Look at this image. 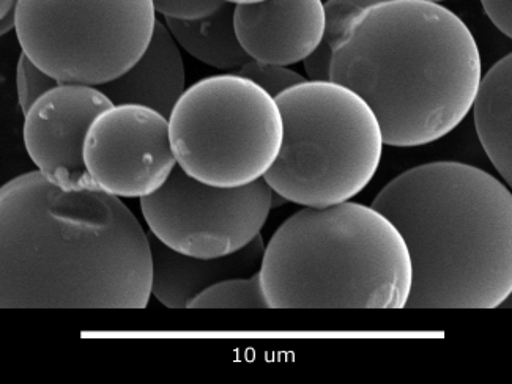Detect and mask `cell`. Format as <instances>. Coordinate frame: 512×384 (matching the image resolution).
I'll use <instances>...</instances> for the list:
<instances>
[{
    "label": "cell",
    "instance_id": "4fadbf2b",
    "mask_svg": "<svg viewBox=\"0 0 512 384\" xmlns=\"http://www.w3.org/2000/svg\"><path fill=\"white\" fill-rule=\"evenodd\" d=\"M182 52L166 24L156 19L152 40L141 59L114 81L98 85L112 104H141L169 117L185 92Z\"/></svg>",
    "mask_w": 512,
    "mask_h": 384
},
{
    "label": "cell",
    "instance_id": "ffe728a7",
    "mask_svg": "<svg viewBox=\"0 0 512 384\" xmlns=\"http://www.w3.org/2000/svg\"><path fill=\"white\" fill-rule=\"evenodd\" d=\"M152 2L156 13L172 19L204 18L212 15L224 4L223 0H152Z\"/></svg>",
    "mask_w": 512,
    "mask_h": 384
},
{
    "label": "cell",
    "instance_id": "ac0fdd59",
    "mask_svg": "<svg viewBox=\"0 0 512 384\" xmlns=\"http://www.w3.org/2000/svg\"><path fill=\"white\" fill-rule=\"evenodd\" d=\"M237 74L253 81L273 98H276L284 90L306 81L305 76H301L300 73L290 70V68L273 65V63L256 62V60L246 62L242 68H238Z\"/></svg>",
    "mask_w": 512,
    "mask_h": 384
},
{
    "label": "cell",
    "instance_id": "7c38bea8",
    "mask_svg": "<svg viewBox=\"0 0 512 384\" xmlns=\"http://www.w3.org/2000/svg\"><path fill=\"white\" fill-rule=\"evenodd\" d=\"M147 237L152 251V295L169 309H185L194 296L216 282L256 273L265 251L259 235L235 254L197 259L172 251L150 232Z\"/></svg>",
    "mask_w": 512,
    "mask_h": 384
},
{
    "label": "cell",
    "instance_id": "3957f363",
    "mask_svg": "<svg viewBox=\"0 0 512 384\" xmlns=\"http://www.w3.org/2000/svg\"><path fill=\"white\" fill-rule=\"evenodd\" d=\"M412 262L405 309H495L512 293V196L470 164L440 161L394 178L372 202Z\"/></svg>",
    "mask_w": 512,
    "mask_h": 384
},
{
    "label": "cell",
    "instance_id": "603a6c76",
    "mask_svg": "<svg viewBox=\"0 0 512 384\" xmlns=\"http://www.w3.org/2000/svg\"><path fill=\"white\" fill-rule=\"evenodd\" d=\"M15 30V13L8 15L7 18L0 21V37H4L8 32Z\"/></svg>",
    "mask_w": 512,
    "mask_h": 384
},
{
    "label": "cell",
    "instance_id": "5bb4252c",
    "mask_svg": "<svg viewBox=\"0 0 512 384\" xmlns=\"http://www.w3.org/2000/svg\"><path fill=\"white\" fill-rule=\"evenodd\" d=\"M512 56L498 60L481 82L473 101L476 133L498 174L512 183Z\"/></svg>",
    "mask_w": 512,
    "mask_h": 384
},
{
    "label": "cell",
    "instance_id": "9a60e30c",
    "mask_svg": "<svg viewBox=\"0 0 512 384\" xmlns=\"http://www.w3.org/2000/svg\"><path fill=\"white\" fill-rule=\"evenodd\" d=\"M234 7L224 2L204 18H166L164 24L177 45L194 59L218 70H238L251 59L235 34Z\"/></svg>",
    "mask_w": 512,
    "mask_h": 384
},
{
    "label": "cell",
    "instance_id": "cb8c5ba5",
    "mask_svg": "<svg viewBox=\"0 0 512 384\" xmlns=\"http://www.w3.org/2000/svg\"><path fill=\"white\" fill-rule=\"evenodd\" d=\"M223 2H227V4L232 5H246L257 4V2H262V0H223Z\"/></svg>",
    "mask_w": 512,
    "mask_h": 384
},
{
    "label": "cell",
    "instance_id": "2e32d148",
    "mask_svg": "<svg viewBox=\"0 0 512 384\" xmlns=\"http://www.w3.org/2000/svg\"><path fill=\"white\" fill-rule=\"evenodd\" d=\"M386 0H328L325 10V32L322 41L305 62L306 74L311 81H330L331 52L344 34L347 24L372 5Z\"/></svg>",
    "mask_w": 512,
    "mask_h": 384
},
{
    "label": "cell",
    "instance_id": "d4e9b609",
    "mask_svg": "<svg viewBox=\"0 0 512 384\" xmlns=\"http://www.w3.org/2000/svg\"><path fill=\"white\" fill-rule=\"evenodd\" d=\"M427 2H435V4H440L443 0H427Z\"/></svg>",
    "mask_w": 512,
    "mask_h": 384
},
{
    "label": "cell",
    "instance_id": "d6986e66",
    "mask_svg": "<svg viewBox=\"0 0 512 384\" xmlns=\"http://www.w3.org/2000/svg\"><path fill=\"white\" fill-rule=\"evenodd\" d=\"M56 79L38 68L26 54L21 52L18 67H16V93H18L19 108L26 114L30 106L45 95L49 90L59 85Z\"/></svg>",
    "mask_w": 512,
    "mask_h": 384
},
{
    "label": "cell",
    "instance_id": "e0dca14e",
    "mask_svg": "<svg viewBox=\"0 0 512 384\" xmlns=\"http://www.w3.org/2000/svg\"><path fill=\"white\" fill-rule=\"evenodd\" d=\"M186 309H270L260 284L259 271L246 277H232L202 290Z\"/></svg>",
    "mask_w": 512,
    "mask_h": 384
},
{
    "label": "cell",
    "instance_id": "5b68a950",
    "mask_svg": "<svg viewBox=\"0 0 512 384\" xmlns=\"http://www.w3.org/2000/svg\"><path fill=\"white\" fill-rule=\"evenodd\" d=\"M275 100L282 144L264 180L276 196L325 208L368 188L385 142L379 120L358 93L338 82L306 79Z\"/></svg>",
    "mask_w": 512,
    "mask_h": 384
},
{
    "label": "cell",
    "instance_id": "8fae6325",
    "mask_svg": "<svg viewBox=\"0 0 512 384\" xmlns=\"http://www.w3.org/2000/svg\"><path fill=\"white\" fill-rule=\"evenodd\" d=\"M234 26L249 59L289 67L320 45L325 10L322 0H262L235 5Z\"/></svg>",
    "mask_w": 512,
    "mask_h": 384
},
{
    "label": "cell",
    "instance_id": "ba28073f",
    "mask_svg": "<svg viewBox=\"0 0 512 384\" xmlns=\"http://www.w3.org/2000/svg\"><path fill=\"white\" fill-rule=\"evenodd\" d=\"M271 208L273 191L264 178L240 188H216L179 166L158 191L141 199L153 237L197 259H218L246 248L259 237Z\"/></svg>",
    "mask_w": 512,
    "mask_h": 384
},
{
    "label": "cell",
    "instance_id": "30bf717a",
    "mask_svg": "<svg viewBox=\"0 0 512 384\" xmlns=\"http://www.w3.org/2000/svg\"><path fill=\"white\" fill-rule=\"evenodd\" d=\"M112 101L98 87L59 84L24 114V147L40 174L64 191L97 189L87 174L82 147L90 123Z\"/></svg>",
    "mask_w": 512,
    "mask_h": 384
},
{
    "label": "cell",
    "instance_id": "9c48e42d",
    "mask_svg": "<svg viewBox=\"0 0 512 384\" xmlns=\"http://www.w3.org/2000/svg\"><path fill=\"white\" fill-rule=\"evenodd\" d=\"M82 159L93 186L117 199L158 191L177 166L169 122L141 104H112L87 130Z\"/></svg>",
    "mask_w": 512,
    "mask_h": 384
},
{
    "label": "cell",
    "instance_id": "6da1fadb",
    "mask_svg": "<svg viewBox=\"0 0 512 384\" xmlns=\"http://www.w3.org/2000/svg\"><path fill=\"white\" fill-rule=\"evenodd\" d=\"M150 296L149 237L122 200L38 170L0 186V309H145Z\"/></svg>",
    "mask_w": 512,
    "mask_h": 384
},
{
    "label": "cell",
    "instance_id": "277c9868",
    "mask_svg": "<svg viewBox=\"0 0 512 384\" xmlns=\"http://www.w3.org/2000/svg\"><path fill=\"white\" fill-rule=\"evenodd\" d=\"M259 276L270 309H405L412 262L390 219L342 202L290 216L265 246Z\"/></svg>",
    "mask_w": 512,
    "mask_h": 384
},
{
    "label": "cell",
    "instance_id": "44dd1931",
    "mask_svg": "<svg viewBox=\"0 0 512 384\" xmlns=\"http://www.w3.org/2000/svg\"><path fill=\"white\" fill-rule=\"evenodd\" d=\"M484 12L490 21L506 37H512V8L511 0H481Z\"/></svg>",
    "mask_w": 512,
    "mask_h": 384
},
{
    "label": "cell",
    "instance_id": "7402d4cb",
    "mask_svg": "<svg viewBox=\"0 0 512 384\" xmlns=\"http://www.w3.org/2000/svg\"><path fill=\"white\" fill-rule=\"evenodd\" d=\"M16 4L18 0H0V21L15 13Z\"/></svg>",
    "mask_w": 512,
    "mask_h": 384
},
{
    "label": "cell",
    "instance_id": "8992f818",
    "mask_svg": "<svg viewBox=\"0 0 512 384\" xmlns=\"http://www.w3.org/2000/svg\"><path fill=\"white\" fill-rule=\"evenodd\" d=\"M167 122L177 166L216 188L264 178L281 150L278 103L237 73L208 76L185 89Z\"/></svg>",
    "mask_w": 512,
    "mask_h": 384
},
{
    "label": "cell",
    "instance_id": "7a4b0ae2",
    "mask_svg": "<svg viewBox=\"0 0 512 384\" xmlns=\"http://www.w3.org/2000/svg\"><path fill=\"white\" fill-rule=\"evenodd\" d=\"M481 78L472 30L449 8L427 0L366 8L331 52L330 81L371 106L391 147H421L456 130Z\"/></svg>",
    "mask_w": 512,
    "mask_h": 384
},
{
    "label": "cell",
    "instance_id": "52a82bcc",
    "mask_svg": "<svg viewBox=\"0 0 512 384\" xmlns=\"http://www.w3.org/2000/svg\"><path fill=\"white\" fill-rule=\"evenodd\" d=\"M152 0H18L19 46L60 84L114 81L141 59L152 40Z\"/></svg>",
    "mask_w": 512,
    "mask_h": 384
}]
</instances>
